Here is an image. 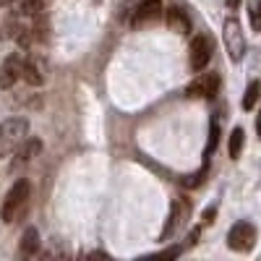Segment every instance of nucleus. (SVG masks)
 <instances>
[{"label": "nucleus", "mask_w": 261, "mask_h": 261, "mask_svg": "<svg viewBox=\"0 0 261 261\" xmlns=\"http://www.w3.org/2000/svg\"><path fill=\"white\" fill-rule=\"evenodd\" d=\"M29 204H32V186L27 180H18L8 196H6V201H3V209H0V217H3V222L13 225L18 220H24L27 212H29Z\"/></svg>", "instance_id": "nucleus-1"}, {"label": "nucleus", "mask_w": 261, "mask_h": 261, "mask_svg": "<svg viewBox=\"0 0 261 261\" xmlns=\"http://www.w3.org/2000/svg\"><path fill=\"white\" fill-rule=\"evenodd\" d=\"M29 139V123L24 118H8L0 123V157H11Z\"/></svg>", "instance_id": "nucleus-2"}, {"label": "nucleus", "mask_w": 261, "mask_h": 261, "mask_svg": "<svg viewBox=\"0 0 261 261\" xmlns=\"http://www.w3.org/2000/svg\"><path fill=\"white\" fill-rule=\"evenodd\" d=\"M222 39H225V50H227L230 60L232 63L243 60V55H246V34L241 29V21L227 18L225 27H222Z\"/></svg>", "instance_id": "nucleus-3"}, {"label": "nucleus", "mask_w": 261, "mask_h": 261, "mask_svg": "<svg viewBox=\"0 0 261 261\" xmlns=\"http://www.w3.org/2000/svg\"><path fill=\"white\" fill-rule=\"evenodd\" d=\"M227 246L238 253H246L256 246V227L251 222H238L227 232Z\"/></svg>", "instance_id": "nucleus-4"}, {"label": "nucleus", "mask_w": 261, "mask_h": 261, "mask_svg": "<svg viewBox=\"0 0 261 261\" xmlns=\"http://www.w3.org/2000/svg\"><path fill=\"white\" fill-rule=\"evenodd\" d=\"M191 217V201L188 199H175L170 206V217H167V225L162 230V241H170L172 235H175Z\"/></svg>", "instance_id": "nucleus-5"}, {"label": "nucleus", "mask_w": 261, "mask_h": 261, "mask_svg": "<svg viewBox=\"0 0 261 261\" xmlns=\"http://www.w3.org/2000/svg\"><path fill=\"white\" fill-rule=\"evenodd\" d=\"M212 53H214V42L212 37L201 34L191 42V68L193 71H204L206 63L212 60Z\"/></svg>", "instance_id": "nucleus-6"}, {"label": "nucleus", "mask_w": 261, "mask_h": 261, "mask_svg": "<svg viewBox=\"0 0 261 261\" xmlns=\"http://www.w3.org/2000/svg\"><path fill=\"white\" fill-rule=\"evenodd\" d=\"M24 79L32 86H42V84H45V79H47V63H45V58L32 53L24 60Z\"/></svg>", "instance_id": "nucleus-7"}, {"label": "nucleus", "mask_w": 261, "mask_h": 261, "mask_svg": "<svg viewBox=\"0 0 261 261\" xmlns=\"http://www.w3.org/2000/svg\"><path fill=\"white\" fill-rule=\"evenodd\" d=\"M217 89H220V76L217 73H201L196 81L188 84V97H206V99H212L217 94Z\"/></svg>", "instance_id": "nucleus-8"}, {"label": "nucleus", "mask_w": 261, "mask_h": 261, "mask_svg": "<svg viewBox=\"0 0 261 261\" xmlns=\"http://www.w3.org/2000/svg\"><path fill=\"white\" fill-rule=\"evenodd\" d=\"M24 76V60L18 55H11L6 58V63L0 65V89H11L16 86V81Z\"/></svg>", "instance_id": "nucleus-9"}, {"label": "nucleus", "mask_w": 261, "mask_h": 261, "mask_svg": "<svg viewBox=\"0 0 261 261\" xmlns=\"http://www.w3.org/2000/svg\"><path fill=\"white\" fill-rule=\"evenodd\" d=\"M162 0H141V3L136 6L134 11V24H146V21H154V18H162Z\"/></svg>", "instance_id": "nucleus-10"}, {"label": "nucleus", "mask_w": 261, "mask_h": 261, "mask_svg": "<svg viewBox=\"0 0 261 261\" xmlns=\"http://www.w3.org/2000/svg\"><path fill=\"white\" fill-rule=\"evenodd\" d=\"M167 24H170L172 32H178V34H188V32H191V21H188V16H186L178 6H172V8L167 11Z\"/></svg>", "instance_id": "nucleus-11"}, {"label": "nucleus", "mask_w": 261, "mask_h": 261, "mask_svg": "<svg viewBox=\"0 0 261 261\" xmlns=\"http://www.w3.org/2000/svg\"><path fill=\"white\" fill-rule=\"evenodd\" d=\"M37 251H39V232H37V227H27L24 235H21V253L37 256Z\"/></svg>", "instance_id": "nucleus-12"}, {"label": "nucleus", "mask_w": 261, "mask_h": 261, "mask_svg": "<svg viewBox=\"0 0 261 261\" xmlns=\"http://www.w3.org/2000/svg\"><path fill=\"white\" fill-rule=\"evenodd\" d=\"M243 141H246L243 128H235L232 134H230V157H232V160L241 157V151H243Z\"/></svg>", "instance_id": "nucleus-13"}, {"label": "nucleus", "mask_w": 261, "mask_h": 261, "mask_svg": "<svg viewBox=\"0 0 261 261\" xmlns=\"http://www.w3.org/2000/svg\"><path fill=\"white\" fill-rule=\"evenodd\" d=\"M258 97H261V81H251L248 89H246V97H243V110H251L258 102Z\"/></svg>", "instance_id": "nucleus-14"}, {"label": "nucleus", "mask_w": 261, "mask_h": 261, "mask_svg": "<svg viewBox=\"0 0 261 261\" xmlns=\"http://www.w3.org/2000/svg\"><path fill=\"white\" fill-rule=\"evenodd\" d=\"M39 149H42V141L39 139H27L24 144L18 146V154H21V160H32Z\"/></svg>", "instance_id": "nucleus-15"}, {"label": "nucleus", "mask_w": 261, "mask_h": 261, "mask_svg": "<svg viewBox=\"0 0 261 261\" xmlns=\"http://www.w3.org/2000/svg\"><path fill=\"white\" fill-rule=\"evenodd\" d=\"M248 18H251L253 32H261V0H251V6H248Z\"/></svg>", "instance_id": "nucleus-16"}, {"label": "nucleus", "mask_w": 261, "mask_h": 261, "mask_svg": "<svg viewBox=\"0 0 261 261\" xmlns=\"http://www.w3.org/2000/svg\"><path fill=\"white\" fill-rule=\"evenodd\" d=\"M45 3H47V0H21V13L37 16V13L45 11Z\"/></svg>", "instance_id": "nucleus-17"}, {"label": "nucleus", "mask_w": 261, "mask_h": 261, "mask_svg": "<svg viewBox=\"0 0 261 261\" xmlns=\"http://www.w3.org/2000/svg\"><path fill=\"white\" fill-rule=\"evenodd\" d=\"M217 141H220V128H217V123H212V136H209V146H206V157L217 149Z\"/></svg>", "instance_id": "nucleus-18"}, {"label": "nucleus", "mask_w": 261, "mask_h": 261, "mask_svg": "<svg viewBox=\"0 0 261 261\" xmlns=\"http://www.w3.org/2000/svg\"><path fill=\"white\" fill-rule=\"evenodd\" d=\"M225 3H227V8H232V11H235L238 6H241V0H225Z\"/></svg>", "instance_id": "nucleus-19"}, {"label": "nucleus", "mask_w": 261, "mask_h": 261, "mask_svg": "<svg viewBox=\"0 0 261 261\" xmlns=\"http://www.w3.org/2000/svg\"><path fill=\"white\" fill-rule=\"evenodd\" d=\"M256 130H258V139H261V110H258V118H256Z\"/></svg>", "instance_id": "nucleus-20"}, {"label": "nucleus", "mask_w": 261, "mask_h": 261, "mask_svg": "<svg viewBox=\"0 0 261 261\" xmlns=\"http://www.w3.org/2000/svg\"><path fill=\"white\" fill-rule=\"evenodd\" d=\"M8 3H13V0H0V6H8Z\"/></svg>", "instance_id": "nucleus-21"}]
</instances>
